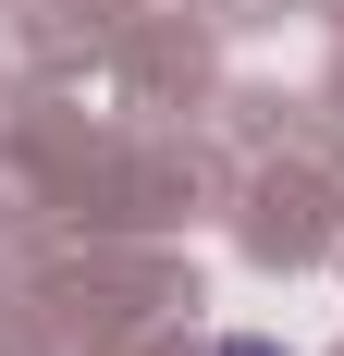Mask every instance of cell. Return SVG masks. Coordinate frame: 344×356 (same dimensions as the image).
Listing matches in <instances>:
<instances>
[{
    "label": "cell",
    "instance_id": "cell-1",
    "mask_svg": "<svg viewBox=\"0 0 344 356\" xmlns=\"http://www.w3.org/2000/svg\"><path fill=\"white\" fill-rule=\"evenodd\" d=\"M221 356H283V344H258V332H234V344H221Z\"/></svg>",
    "mask_w": 344,
    "mask_h": 356
}]
</instances>
